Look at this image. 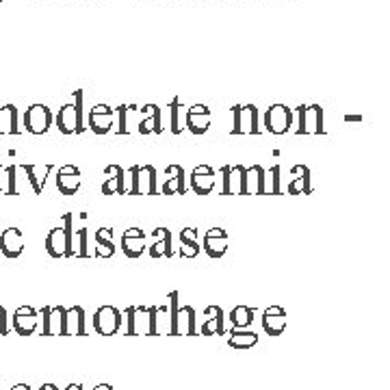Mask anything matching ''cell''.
Here are the masks:
<instances>
[{"label":"cell","instance_id":"cell-21","mask_svg":"<svg viewBox=\"0 0 390 390\" xmlns=\"http://www.w3.org/2000/svg\"><path fill=\"white\" fill-rule=\"evenodd\" d=\"M286 327V310L280 306H269L263 312V330L269 336H280Z\"/></svg>","mask_w":390,"mask_h":390},{"label":"cell","instance_id":"cell-9","mask_svg":"<svg viewBox=\"0 0 390 390\" xmlns=\"http://www.w3.org/2000/svg\"><path fill=\"white\" fill-rule=\"evenodd\" d=\"M221 195H243L246 193V167L243 165H226L221 169Z\"/></svg>","mask_w":390,"mask_h":390},{"label":"cell","instance_id":"cell-2","mask_svg":"<svg viewBox=\"0 0 390 390\" xmlns=\"http://www.w3.org/2000/svg\"><path fill=\"white\" fill-rule=\"evenodd\" d=\"M57 128L63 135H80L85 130L83 126V91H74V102L65 105L57 113Z\"/></svg>","mask_w":390,"mask_h":390},{"label":"cell","instance_id":"cell-29","mask_svg":"<svg viewBox=\"0 0 390 390\" xmlns=\"http://www.w3.org/2000/svg\"><path fill=\"white\" fill-rule=\"evenodd\" d=\"M95 256L98 258H111L115 254V241H113V230L111 228H100L95 230Z\"/></svg>","mask_w":390,"mask_h":390},{"label":"cell","instance_id":"cell-19","mask_svg":"<svg viewBox=\"0 0 390 390\" xmlns=\"http://www.w3.org/2000/svg\"><path fill=\"white\" fill-rule=\"evenodd\" d=\"M139 111L143 113V117L139 122L141 135H159L163 130V117H161V109L157 105H145Z\"/></svg>","mask_w":390,"mask_h":390},{"label":"cell","instance_id":"cell-17","mask_svg":"<svg viewBox=\"0 0 390 390\" xmlns=\"http://www.w3.org/2000/svg\"><path fill=\"white\" fill-rule=\"evenodd\" d=\"M41 317H43V336H57L61 334L63 336V319H65V308L61 306H46L41 310Z\"/></svg>","mask_w":390,"mask_h":390},{"label":"cell","instance_id":"cell-37","mask_svg":"<svg viewBox=\"0 0 390 390\" xmlns=\"http://www.w3.org/2000/svg\"><path fill=\"white\" fill-rule=\"evenodd\" d=\"M20 169L26 174V180H28V184L33 186V191L39 195L41 191H43V182H41V178L37 176V165H33V163H24V165H20Z\"/></svg>","mask_w":390,"mask_h":390},{"label":"cell","instance_id":"cell-20","mask_svg":"<svg viewBox=\"0 0 390 390\" xmlns=\"http://www.w3.org/2000/svg\"><path fill=\"white\" fill-rule=\"evenodd\" d=\"M105 174H107V180L102 184V193L105 195H124V193H128V189H126V172L120 165H109L105 169Z\"/></svg>","mask_w":390,"mask_h":390},{"label":"cell","instance_id":"cell-42","mask_svg":"<svg viewBox=\"0 0 390 390\" xmlns=\"http://www.w3.org/2000/svg\"><path fill=\"white\" fill-rule=\"evenodd\" d=\"M11 390H33V388H31V386H26V384H16Z\"/></svg>","mask_w":390,"mask_h":390},{"label":"cell","instance_id":"cell-28","mask_svg":"<svg viewBox=\"0 0 390 390\" xmlns=\"http://www.w3.org/2000/svg\"><path fill=\"white\" fill-rule=\"evenodd\" d=\"M198 254H200L198 230H195V228L180 230V256L182 258H195Z\"/></svg>","mask_w":390,"mask_h":390},{"label":"cell","instance_id":"cell-24","mask_svg":"<svg viewBox=\"0 0 390 390\" xmlns=\"http://www.w3.org/2000/svg\"><path fill=\"white\" fill-rule=\"evenodd\" d=\"M200 332L204 336H213V334L221 336L223 334V310L219 306H209L204 310V321L200 325Z\"/></svg>","mask_w":390,"mask_h":390},{"label":"cell","instance_id":"cell-1","mask_svg":"<svg viewBox=\"0 0 390 390\" xmlns=\"http://www.w3.org/2000/svg\"><path fill=\"white\" fill-rule=\"evenodd\" d=\"M72 213L63 215V226H57L46 236V252L53 258L74 256V228H72Z\"/></svg>","mask_w":390,"mask_h":390},{"label":"cell","instance_id":"cell-8","mask_svg":"<svg viewBox=\"0 0 390 390\" xmlns=\"http://www.w3.org/2000/svg\"><path fill=\"white\" fill-rule=\"evenodd\" d=\"M150 321H152V308L145 306H132L126 310V334L139 336L150 334Z\"/></svg>","mask_w":390,"mask_h":390},{"label":"cell","instance_id":"cell-11","mask_svg":"<svg viewBox=\"0 0 390 390\" xmlns=\"http://www.w3.org/2000/svg\"><path fill=\"white\" fill-rule=\"evenodd\" d=\"M211 126V109L204 105H193L186 109L184 128L193 135H204Z\"/></svg>","mask_w":390,"mask_h":390},{"label":"cell","instance_id":"cell-39","mask_svg":"<svg viewBox=\"0 0 390 390\" xmlns=\"http://www.w3.org/2000/svg\"><path fill=\"white\" fill-rule=\"evenodd\" d=\"M132 107H126V105L115 109L117 111V135H126L128 132V111Z\"/></svg>","mask_w":390,"mask_h":390},{"label":"cell","instance_id":"cell-31","mask_svg":"<svg viewBox=\"0 0 390 390\" xmlns=\"http://www.w3.org/2000/svg\"><path fill=\"white\" fill-rule=\"evenodd\" d=\"M18 109L14 105L0 107V135H18Z\"/></svg>","mask_w":390,"mask_h":390},{"label":"cell","instance_id":"cell-3","mask_svg":"<svg viewBox=\"0 0 390 390\" xmlns=\"http://www.w3.org/2000/svg\"><path fill=\"white\" fill-rule=\"evenodd\" d=\"M130 195H154L157 193V169L152 165H132L126 174Z\"/></svg>","mask_w":390,"mask_h":390},{"label":"cell","instance_id":"cell-44","mask_svg":"<svg viewBox=\"0 0 390 390\" xmlns=\"http://www.w3.org/2000/svg\"><path fill=\"white\" fill-rule=\"evenodd\" d=\"M93 390H113V386H109V384H100V386H95Z\"/></svg>","mask_w":390,"mask_h":390},{"label":"cell","instance_id":"cell-25","mask_svg":"<svg viewBox=\"0 0 390 390\" xmlns=\"http://www.w3.org/2000/svg\"><path fill=\"white\" fill-rule=\"evenodd\" d=\"M152 236H157V241L148 248L152 258H169L172 256V232L167 228H157L152 232Z\"/></svg>","mask_w":390,"mask_h":390},{"label":"cell","instance_id":"cell-23","mask_svg":"<svg viewBox=\"0 0 390 390\" xmlns=\"http://www.w3.org/2000/svg\"><path fill=\"white\" fill-rule=\"evenodd\" d=\"M63 336H85V310L80 306L65 308Z\"/></svg>","mask_w":390,"mask_h":390},{"label":"cell","instance_id":"cell-14","mask_svg":"<svg viewBox=\"0 0 390 390\" xmlns=\"http://www.w3.org/2000/svg\"><path fill=\"white\" fill-rule=\"evenodd\" d=\"M0 252L7 258H18L24 252V234L20 228H7L0 236Z\"/></svg>","mask_w":390,"mask_h":390},{"label":"cell","instance_id":"cell-5","mask_svg":"<svg viewBox=\"0 0 390 390\" xmlns=\"http://www.w3.org/2000/svg\"><path fill=\"white\" fill-rule=\"evenodd\" d=\"M234 115V135H256L258 128V109L254 105H246V107H234L232 109Z\"/></svg>","mask_w":390,"mask_h":390},{"label":"cell","instance_id":"cell-32","mask_svg":"<svg viewBox=\"0 0 390 390\" xmlns=\"http://www.w3.org/2000/svg\"><path fill=\"white\" fill-rule=\"evenodd\" d=\"M292 172V176H295V178H292L290 182H288V193L290 195H300V193H308L310 191V186H308V169L306 167H302V165H295V167H292L290 169Z\"/></svg>","mask_w":390,"mask_h":390},{"label":"cell","instance_id":"cell-40","mask_svg":"<svg viewBox=\"0 0 390 390\" xmlns=\"http://www.w3.org/2000/svg\"><path fill=\"white\" fill-rule=\"evenodd\" d=\"M0 193L9 195V165L0 163Z\"/></svg>","mask_w":390,"mask_h":390},{"label":"cell","instance_id":"cell-13","mask_svg":"<svg viewBox=\"0 0 390 390\" xmlns=\"http://www.w3.org/2000/svg\"><path fill=\"white\" fill-rule=\"evenodd\" d=\"M202 250L211 258H221L228 252V234L221 228H211L202 238Z\"/></svg>","mask_w":390,"mask_h":390},{"label":"cell","instance_id":"cell-27","mask_svg":"<svg viewBox=\"0 0 390 390\" xmlns=\"http://www.w3.org/2000/svg\"><path fill=\"white\" fill-rule=\"evenodd\" d=\"M321 109L319 107H300V130L297 132H321Z\"/></svg>","mask_w":390,"mask_h":390},{"label":"cell","instance_id":"cell-45","mask_svg":"<svg viewBox=\"0 0 390 390\" xmlns=\"http://www.w3.org/2000/svg\"><path fill=\"white\" fill-rule=\"evenodd\" d=\"M65 390H83V386H80V384H70Z\"/></svg>","mask_w":390,"mask_h":390},{"label":"cell","instance_id":"cell-12","mask_svg":"<svg viewBox=\"0 0 390 390\" xmlns=\"http://www.w3.org/2000/svg\"><path fill=\"white\" fill-rule=\"evenodd\" d=\"M217 184L215 169L211 165H198L191 174V189L198 195H209Z\"/></svg>","mask_w":390,"mask_h":390},{"label":"cell","instance_id":"cell-6","mask_svg":"<svg viewBox=\"0 0 390 390\" xmlns=\"http://www.w3.org/2000/svg\"><path fill=\"white\" fill-rule=\"evenodd\" d=\"M93 327L98 334L111 336L122 327V312L115 306H102L93 315Z\"/></svg>","mask_w":390,"mask_h":390},{"label":"cell","instance_id":"cell-38","mask_svg":"<svg viewBox=\"0 0 390 390\" xmlns=\"http://www.w3.org/2000/svg\"><path fill=\"white\" fill-rule=\"evenodd\" d=\"M76 236H78V243H76V248H74V256L87 258L89 256V252H87V236H89L87 228H78L76 230Z\"/></svg>","mask_w":390,"mask_h":390},{"label":"cell","instance_id":"cell-33","mask_svg":"<svg viewBox=\"0 0 390 390\" xmlns=\"http://www.w3.org/2000/svg\"><path fill=\"white\" fill-rule=\"evenodd\" d=\"M258 343V334L250 332V330H241V332H234L230 334L228 338V345L234 347V349H250Z\"/></svg>","mask_w":390,"mask_h":390},{"label":"cell","instance_id":"cell-30","mask_svg":"<svg viewBox=\"0 0 390 390\" xmlns=\"http://www.w3.org/2000/svg\"><path fill=\"white\" fill-rule=\"evenodd\" d=\"M195 310L191 306H182L178 308V319H176V330H174V336L178 334H186V336H193L195 332H198V327H195Z\"/></svg>","mask_w":390,"mask_h":390},{"label":"cell","instance_id":"cell-36","mask_svg":"<svg viewBox=\"0 0 390 390\" xmlns=\"http://www.w3.org/2000/svg\"><path fill=\"white\" fill-rule=\"evenodd\" d=\"M280 165H273L265 176V195H280Z\"/></svg>","mask_w":390,"mask_h":390},{"label":"cell","instance_id":"cell-22","mask_svg":"<svg viewBox=\"0 0 390 390\" xmlns=\"http://www.w3.org/2000/svg\"><path fill=\"white\" fill-rule=\"evenodd\" d=\"M186 186H184V169L180 165H169L165 169V182L161 186L163 195H184Z\"/></svg>","mask_w":390,"mask_h":390},{"label":"cell","instance_id":"cell-34","mask_svg":"<svg viewBox=\"0 0 390 390\" xmlns=\"http://www.w3.org/2000/svg\"><path fill=\"white\" fill-rule=\"evenodd\" d=\"M169 113H172V132L174 135H180L182 128H184V122H186V111H182V105H180V98H174L169 102Z\"/></svg>","mask_w":390,"mask_h":390},{"label":"cell","instance_id":"cell-41","mask_svg":"<svg viewBox=\"0 0 390 390\" xmlns=\"http://www.w3.org/2000/svg\"><path fill=\"white\" fill-rule=\"evenodd\" d=\"M9 332V319H7V310L0 306V336Z\"/></svg>","mask_w":390,"mask_h":390},{"label":"cell","instance_id":"cell-18","mask_svg":"<svg viewBox=\"0 0 390 390\" xmlns=\"http://www.w3.org/2000/svg\"><path fill=\"white\" fill-rule=\"evenodd\" d=\"M122 250L128 258H139L145 252V232L141 228H128L122 236Z\"/></svg>","mask_w":390,"mask_h":390},{"label":"cell","instance_id":"cell-7","mask_svg":"<svg viewBox=\"0 0 390 390\" xmlns=\"http://www.w3.org/2000/svg\"><path fill=\"white\" fill-rule=\"evenodd\" d=\"M115 117H117V111H113L111 107H107V105H95V107L89 111L87 126H89V130L95 132V135H107V132L113 130Z\"/></svg>","mask_w":390,"mask_h":390},{"label":"cell","instance_id":"cell-43","mask_svg":"<svg viewBox=\"0 0 390 390\" xmlns=\"http://www.w3.org/2000/svg\"><path fill=\"white\" fill-rule=\"evenodd\" d=\"M39 390H59L55 384H43V386H39Z\"/></svg>","mask_w":390,"mask_h":390},{"label":"cell","instance_id":"cell-15","mask_svg":"<svg viewBox=\"0 0 390 390\" xmlns=\"http://www.w3.org/2000/svg\"><path fill=\"white\" fill-rule=\"evenodd\" d=\"M55 182L63 195H74L80 189V169L76 165H63L57 169Z\"/></svg>","mask_w":390,"mask_h":390},{"label":"cell","instance_id":"cell-4","mask_svg":"<svg viewBox=\"0 0 390 390\" xmlns=\"http://www.w3.org/2000/svg\"><path fill=\"white\" fill-rule=\"evenodd\" d=\"M22 124L31 135H43V132H48V128L53 126V111L46 105H33L26 109Z\"/></svg>","mask_w":390,"mask_h":390},{"label":"cell","instance_id":"cell-16","mask_svg":"<svg viewBox=\"0 0 390 390\" xmlns=\"http://www.w3.org/2000/svg\"><path fill=\"white\" fill-rule=\"evenodd\" d=\"M39 325V312L31 306H20L16 312H14V330L20 334V336H28L37 330Z\"/></svg>","mask_w":390,"mask_h":390},{"label":"cell","instance_id":"cell-35","mask_svg":"<svg viewBox=\"0 0 390 390\" xmlns=\"http://www.w3.org/2000/svg\"><path fill=\"white\" fill-rule=\"evenodd\" d=\"M252 321H254V310L250 306H236V308H232L230 323L234 327H243V330H246L248 325H252Z\"/></svg>","mask_w":390,"mask_h":390},{"label":"cell","instance_id":"cell-26","mask_svg":"<svg viewBox=\"0 0 390 390\" xmlns=\"http://www.w3.org/2000/svg\"><path fill=\"white\" fill-rule=\"evenodd\" d=\"M265 176L267 172L260 165L246 169V193L243 195H265Z\"/></svg>","mask_w":390,"mask_h":390},{"label":"cell","instance_id":"cell-10","mask_svg":"<svg viewBox=\"0 0 390 390\" xmlns=\"http://www.w3.org/2000/svg\"><path fill=\"white\" fill-rule=\"evenodd\" d=\"M290 124H292V113L284 105H273L265 113V128L271 135H284V132H288Z\"/></svg>","mask_w":390,"mask_h":390}]
</instances>
